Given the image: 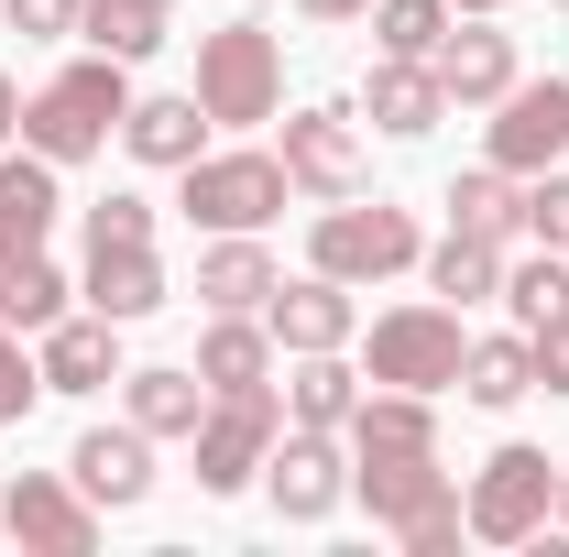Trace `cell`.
I'll return each instance as SVG.
<instances>
[{
	"instance_id": "1",
	"label": "cell",
	"mask_w": 569,
	"mask_h": 557,
	"mask_svg": "<svg viewBox=\"0 0 569 557\" xmlns=\"http://www.w3.org/2000/svg\"><path fill=\"white\" fill-rule=\"evenodd\" d=\"M351 503H361V514H372L406 557H449L460 536H471L460 482L438 470V448H417V459H351Z\"/></svg>"
},
{
	"instance_id": "12",
	"label": "cell",
	"mask_w": 569,
	"mask_h": 557,
	"mask_svg": "<svg viewBox=\"0 0 569 557\" xmlns=\"http://www.w3.org/2000/svg\"><path fill=\"white\" fill-rule=\"evenodd\" d=\"M569 153V77H515L493 99V142H482V164L503 175H548Z\"/></svg>"
},
{
	"instance_id": "20",
	"label": "cell",
	"mask_w": 569,
	"mask_h": 557,
	"mask_svg": "<svg viewBox=\"0 0 569 557\" xmlns=\"http://www.w3.org/2000/svg\"><path fill=\"white\" fill-rule=\"evenodd\" d=\"M351 459H417V448H438V394H406V383H372L351 405Z\"/></svg>"
},
{
	"instance_id": "25",
	"label": "cell",
	"mask_w": 569,
	"mask_h": 557,
	"mask_svg": "<svg viewBox=\"0 0 569 557\" xmlns=\"http://www.w3.org/2000/svg\"><path fill=\"white\" fill-rule=\"evenodd\" d=\"M427 295H438V306H482V295H503V241H482V230H438V241H427Z\"/></svg>"
},
{
	"instance_id": "26",
	"label": "cell",
	"mask_w": 569,
	"mask_h": 557,
	"mask_svg": "<svg viewBox=\"0 0 569 557\" xmlns=\"http://www.w3.org/2000/svg\"><path fill=\"white\" fill-rule=\"evenodd\" d=\"M361 405V372L340 350H296V372H284V426H351Z\"/></svg>"
},
{
	"instance_id": "40",
	"label": "cell",
	"mask_w": 569,
	"mask_h": 557,
	"mask_svg": "<svg viewBox=\"0 0 569 557\" xmlns=\"http://www.w3.org/2000/svg\"><path fill=\"white\" fill-rule=\"evenodd\" d=\"M449 11H503V0H449Z\"/></svg>"
},
{
	"instance_id": "39",
	"label": "cell",
	"mask_w": 569,
	"mask_h": 557,
	"mask_svg": "<svg viewBox=\"0 0 569 557\" xmlns=\"http://www.w3.org/2000/svg\"><path fill=\"white\" fill-rule=\"evenodd\" d=\"M548 525H559V536H569V470H559V514H548Z\"/></svg>"
},
{
	"instance_id": "2",
	"label": "cell",
	"mask_w": 569,
	"mask_h": 557,
	"mask_svg": "<svg viewBox=\"0 0 569 557\" xmlns=\"http://www.w3.org/2000/svg\"><path fill=\"white\" fill-rule=\"evenodd\" d=\"M121 110H132V67H121V55H77L67 77H44V88L22 99V142H33L44 164H88V153H110Z\"/></svg>"
},
{
	"instance_id": "17",
	"label": "cell",
	"mask_w": 569,
	"mask_h": 557,
	"mask_svg": "<svg viewBox=\"0 0 569 557\" xmlns=\"http://www.w3.org/2000/svg\"><path fill=\"white\" fill-rule=\"evenodd\" d=\"M67 164H44L33 142L22 153H0V263H22V252H44V230L67 219V186H56Z\"/></svg>"
},
{
	"instance_id": "18",
	"label": "cell",
	"mask_w": 569,
	"mask_h": 557,
	"mask_svg": "<svg viewBox=\"0 0 569 557\" xmlns=\"http://www.w3.org/2000/svg\"><path fill=\"white\" fill-rule=\"evenodd\" d=\"M361 110H372V132L427 142L438 121H449V88H438V67H427V55H372V77H361Z\"/></svg>"
},
{
	"instance_id": "15",
	"label": "cell",
	"mask_w": 569,
	"mask_h": 557,
	"mask_svg": "<svg viewBox=\"0 0 569 557\" xmlns=\"http://www.w3.org/2000/svg\"><path fill=\"white\" fill-rule=\"evenodd\" d=\"M67 470H77V492H88L99 514H132L142 492H153V437H142L132 416H121V426H88V437L67 448Z\"/></svg>"
},
{
	"instance_id": "42",
	"label": "cell",
	"mask_w": 569,
	"mask_h": 557,
	"mask_svg": "<svg viewBox=\"0 0 569 557\" xmlns=\"http://www.w3.org/2000/svg\"><path fill=\"white\" fill-rule=\"evenodd\" d=\"M164 11H176V0H164Z\"/></svg>"
},
{
	"instance_id": "21",
	"label": "cell",
	"mask_w": 569,
	"mask_h": 557,
	"mask_svg": "<svg viewBox=\"0 0 569 557\" xmlns=\"http://www.w3.org/2000/svg\"><path fill=\"white\" fill-rule=\"evenodd\" d=\"M77 295L99 306V317H121V328H142L176 284H164V263H153V241H110V252H88V274H77Z\"/></svg>"
},
{
	"instance_id": "10",
	"label": "cell",
	"mask_w": 569,
	"mask_h": 557,
	"mask_svg": "<svg viewBox=\"0 0 569 557\" xmlns=\"http://www.w3.org/2000/svg\"><path fill=\"white\" fill-rule=\"evenodd\" d=\"M176 209L198 230H263L284 209V153H198L187 186H176Z\"/></svg>"
},
{
	"instance_id": "16",
	"label": "cell",
	"mask_w": 569,
	"mask_h": 557,
	"mask_svg": "<svg viewBox=\"0 0 569 557\" xmlns=\"http://www.w3.org/2000/svg\"><path fill=\"white\" fill-rule=\"evenodd\" d=\"M33 361H44V394H99V383H121V317H56L44 340H33Z\"/></svg>"
},
{
	"instance_id": "32",
	"label": "cell",
	"mask_w": 569,
	"mask_h": 557,
	"mask_svg": "<svg viewBox=\"0 0 569 557\" xmlns=\"http://www.w3.org/2000/svg\"><path fill=\"white\" fill-rule=\"evenodd\" d=\"M449 22H460L449 0H372V44H383V55H438Z\"/></svg>"
},
{
	"instance_id": "30",
	"label": "cell",
	"mask_w": 569,
	"mask_h": 557,
	"mask_svg": "<svg viewBox=\"0 0 569 557\" xmlns=\"http://www.w3.org/2000/svg\"><path fill=\"white\" fill-rule=\"evenodd\" d=\"M67 306H77V284L56 274L44 252H22V263H0V317H11L22 340H44V328H56Z\"/></svg>"
},
{
	"instance_id": "3",
	"label": "cell",
	"mask_w": 569,
	"mask_h": 557,
	"mask_svg": "<svg viewBox=\"0 0 569 557\" xmlns=\"http://www.w3.org/2000/svg\"><path fill=\"white\" fill-rule=\"evenodd\" d=\"M198 110L219 132H252V121H284V44L263 22H219L198 33Z\"/></svg>"
},
{
	"instance_id": "7",
	"label": "cell",
	"mask_w": 569,
	"mask_h": 557,
	"mask_svg": "<svg viewBox=\"0 0 569 557\" xmlns=\"http://www.w3.org/2000/svg\"><path fill=\"white\" fill-rule=\"evenodd\" d=\"M274 437H284V394L274 383H263V394H209V416H198V437H187V448H198V492H219V503L252 492Z\"/></svg>"
},
{
	"instance_id": "9",
	"label": "cell",
	"mask_w": 569,
	"mask_h": 557,
	"mask_svg": "<svg viewBox=\"0 0 569 557\" xmlns=\"http://www.w3.org/2000/svg\"><path fill=\"white\" fill-rule=\"evenodd\" d=\"M284 186H296V198H318V209H329V198H361V164H372V153H361V121L351 110H340V99H307V110H284Z\"/></svg>"
},
{
	"instance_id": "35",
	"label": "cell",
	"mask_w": 569,
	"mask_h": 557,
	"mask_svg": "<svg viewBox=\"0 0 569 557\" xmlns=\"http://www.w3.org/2000/svg\"><path fill=\"white\" fill-rule=\"evenodd\" d=\"M110 241H153V198H99L88 209V252H110Z\"/></svg>"
},
{
	"instance_id": "4",
	"label": "cell",
	"mask_w": 569,
	"mask_h": 557,
	"mask_svg": "<svg viewBox=\"0 0 569 557\" xmlns=\"http://www.w3.org/2000/svg\"><path fill=\"white\" fill-rule=\"evenodd\" d=\"M307 263L340 274L361 295V284H383V274H417V263H427V230L406 209H383V198H372V209H361V198H329L318 230H307Z\"/></svg>"
},
{
	"instance_id": "8",
	"label": "cell",
	"mask_w": 569,
	"mask_h": 557,
	"mask_svg": "<svg viewBox=\"0 0 569 557\" xmlns=\"http://www.w3.org/2000/svg\"><path fill=\"white\" fill-rule=\"evenodd\" d=\"M263 492H274L284 525H329L351 503V437L340 426H284L263 448Z\"/></svg>"
},
{
	"instance_id": "14",
	"label": "cell",
	"mask_w": 569,
	"mask_h": 557,
	"mask_svg": "<svg viewBox=\"0 0 569 557\" xmlns=\"http://www.w3.org/2000/svg\"><path fill=\"white\" fill-rule=\"evenodd\" d=\"M427 67H438V88H449V110H493L503 88H515V33H493V11H460Z\"/></svg>"
},
{
	"instance_id": "36",
	"label": "cell",
	"mask_w": 569,
	"mask_h": 557,
	"mask_svg": "<svg viewBox=\"0 0 569 557\" xmlns=\"http://www.w3.org/2000/svg\"><path fill=\"white\" fill-rule=\"evenodd\" d=\"M526 350H537V394H569V317L526 328Z\"/></svg>"
},
{
	"instance_id": "28",
	"label": "cell",
	"mask_w": 569,
	"mask_h": 557,
	"mask_svg": "<svg viewBox=\"0 0 569 557\" xmlns=\"http://www.w3.org/2000/svg\"><path fill=\"white\" fill-rule=\"evenodd\" d=\"M77 44H88V55L142 67V55L164 44V0H77Z\"/></svg>"
},
{
	"instance_id": "37",
	"label": "cell",
	"mask_w": 569,
	"mask_h": 557,
	"mask_svg": "<svg viewBox=\"0 0 569 557\" xmlns=\"http://www.w3.org/2000/svg\"><path fill=\"white\" fill-rule=\"evenodd\" d=\"M11 142H22V88L0 77V153H11Z\"/></svg>"
},
{
	"instance_id": "19",
	"label": "cell",
	"mask_w": 569,
	"mask_h": 557,
	"mask_svg": "<svg viewBox=\"0 0 569 557\" xmlns=\"http://www.w3.org/2000/svg\"><path fill=\"white\" fill-rule=\"evenodd\" d=\"M274 252H263V230H219L209 252H198V306L209 317H263V295H274Z\"/></svg>"
},
{
	"instance_id": "38",
	"label": "cell",
	"mask_w": 569,
	"mask_h": 557,
	"mask_svg": "<svg viewBox=\"0 0 569 557\" xmlns=\"http://www.w3.org/2000/svg\"><path fill=\"white\" fill-rule=\"evenodd\" d=\"M296 11H307V22H361L372 0H296Z\"/></svg>"
},
{
	"instance_id": "6",
	"label": "cell",
	"mask_w": 569,
	"mask_h": 557,
	"mask_svg": "<svg viewBox=\"0 0 569 557\" xmlns=\"http://www.w3.org/2000/svg\"><path fill=\"white\" fill-rule=\"evenodd\" d=\"M460 306H395L361 340V383H406V394H449L460 383Z\"/></svg>"
},
{
	"instance_id": "34",
	"label": "cell",
	"mask_w": 569,
	"mask_h": 557,
	"mask_svg": "<svg viewBox=\"0 0 569 557\" xmlns=\"http://www.w3.org/2000/svg\"><path fill=\"white\" fill-rule=\"evenodd\" d=\"M0 22L22 44H77V0H0Z\"/></svg>"
},
{
	"instance_id": "33",
	"label": "cell",
	"mask_w": 569,
	"mask_h": 557,
	"mask_svg": "<svg viewBox=\"0 0 569 557\" xmlns=\"http://www.w3.org/2000/svg\"><path fill=\"white\" fill-rule=\"evenodd\" d=\"M33 394H44V361L22 350V328H11V317H0V426L33 416Z\"/></svg>"
},
{
	"instance_id": "11",
	"label": "cell",
	"mask_w": 569,
	"mask_h": 557,
	"mask_svg": "<svg viewBox=\"0 0 569 557\" xmlns=\"http://www.w3.org/2000/svg\"><path fill=\"white\" fill-rule=\"evenodd\" d=\"M0 536L33 547V557H88L99 547V503L77 492V470H22L0 492Z\"/></svg>"
},
{
	"instance_id": "29",
	"label": "cell",
	"mask_w": 569,
	"mask_h": 557,
	"mask_svg": "<svg viewBox=\"0 0 569 557\" xmlns=\"http://www.w3.org/2000/svg\"><path fill=\"white\" fill-rule=\"evenodd\" d=\"M449 230L515 241V230H526V175H503V164H471V175L449 186Z\"/></svg>"
},
{
	"instance_id": "5",
	"label": "cell",
	"mask_w": 569,
	"mask_h": 557,
	"mask_svg": "<svg viewBox=\"0 0 569 557\" xmlns=\"http://www.w3.org/2000/svg\"><path fill=\"white\" fill-rule=\"evenodd\" d=\"M460 514H471V536H482V547H526V536H548V514H559V459H548V448H526V437H503L493 459L471 470Z\"/></svg>"
},
{
	"instance_id": "41",
	"label": "cell",
	"mask_w": 569,
	"mask_h": 557,
	"mask_svg": "<svg viewBox=\"0 0 569 557\" xmlns=\"http://www.w3.org/2000/svg\"><path fill=\"white\" fill-rule=\"evenodd\" d=\"M548 11H569V0H548Z\"/></svg>"
},
{
	"instance_id": "31",
	"label": "cell",
	"mask_w": 569,
	"mask_h": 557,
	"mask_svg": "<svg viewBox=\"0 0 569 557\" xmlns=\"http://www.w3.org/2000/svg\"><path fill=\"white\" fill-rule=\"evenodd\" d=\"M503 306H515V328L569 317V252H548V241H537V263H503Z\"/></svg>"
},
{
	"instance_id": "27",
	"label": "cell",
	"mask_w": 569,
	"mask_h": 557,
	"mask_svg": "<svg viewBox=\"0 0 569 557\" xmlns=\"http://www.w3.org/2000/svg\"><path fill=\"white\" fill-rule=\"evenodd\" d=\"M460 394H471V405H526V394H537V350H526V328H503V340H471L460 350Z\"/></svg>"
},
{
	"instance_id": "24",
	"label": "cell",
	"mask_w": 569,
	"mask_h": 557,
	"mask_svg": "<svg viewBox=\"0 0 569 557\" xmlns=\"http://www.w3.org/2000/svg\"><path fill=\"white\" fill-rule=\"evenodd\" d=\"M198 383H209V394H263V383H274V328H263V317H209Z\"/></svg>"
},
{
	"instance_id": "13",
	"label": "cell",
	"mask_w": 569,
	"mask_h": 557,
	"mask_svg": "<svg viewBox=\"0 0 569 557\" xmlns=\"http://www.w3.org/2000/svg\"><path fill=\"white\" fill-rule=\"evenodd\" d=\"M263 328H274L284 361H296V350H351V340H361V306H351V284H340V274H318V263H307L296 284L263 295Z\"/></svg>"
},
{
	"instance_id": "23",
	"label": "cell",
	"mask_w": 569,
	"mask_h": 557,
	"mask_svg": "<svg viewBox=\"0 0 569 557\" xmlns=\"http://www.w3.org/2000/svg\"><path fill=\"white\" fill-rule=\"evenodd\" d=\"M121 405H132L142 437H198L209 383H198V361H187V372H176V361H153V372H121Z\"/></svg>"
},
{
	"instance_id": "22",
	"label": "cell",
	"mask_w": 569,
	"mask_h": 557,
	"mask_svg": "<svg viewBox=\"0 0 569 557\" xmlns=\"http://www.w3.org/2000/svg\"><path fill=\"white\" fill-rule=\"evenodd\" d=\"M209 110H198V88H187V99H132V110H121V142H132V164H164V175H187V164H198V153H209Z\"/></svg>"
}]
</instances>
